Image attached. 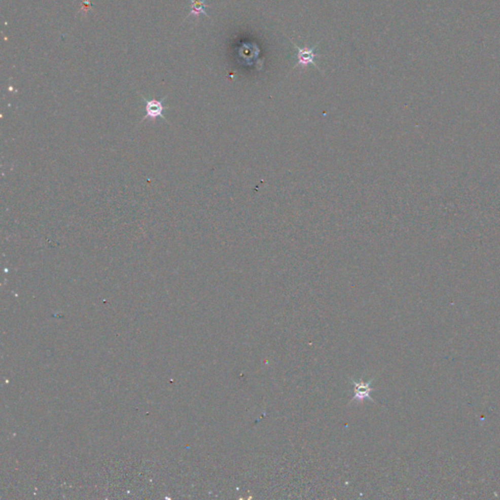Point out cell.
I'll use <instances>...</instances> for the list:
<instances>
[{
  "label": "cell",
  "instance_id": "obj_3",
  "mask_svg": "<svg viewBox=\"0 0 500 500\" xmlns=\"http://www.w3.org/2000/svg\"><path fill=\"white\" fill-rule=\"evenodd\" d=\"M205 1L206 0H191V3H192L191 12L188 14V16L186 17V19H188L192 15H194L197 18H198L199 15H204V16L208 17V14L206 13V11H205V9L207 8V5L205 4Z\"/></svg>",
  "mask_w": 500,
  "mask_h": 500
},
{
  "label": "cell",
  "instance_id": "obj_4",
  "mask_svg": "<svg viewBox=\"0 0 500 500\" xmlns=\"http://www.w3.org/2000/svg\"><path fill=\"white\" fill-rule=\"evenodd\" d=\"M354 385L355 387H356V389L355 388V397H354V400L355 398H358L356 400H364L365 398H369V393L372 391V389L369 388V383H367L365 384V382H354Z\"/></svg>",
  "mask_w": 500,
  "mask_h": 500
},
{
  "label": "cell",
  "instance_id": "obj_1",
  "mask_svg": "<svg viewBox=\"0 0 500 500\" xmlns=\"http://www.w3.org/2000/svg\"><path fill=\"white\" fill-rule=\"evenodd\" d=\"M290 41L297 49V64L293 66V68L299 66H301L302 68H305L309 65H313L319 69V67L316 64V58L318 57V55L316 54V47H317L318 43L315 47L309 48V47H299L295 42L292 41V40H290Z\"/></svg>",
  "mask_w": 500,
  "mask_h": 500
},
{
  "label": "cell",
  "instance_id": "obj_2",
  "mask_svg": "<svg viewBox=\"0 0 500 500\" xmlns=\"http://www.w3.org/2000/svg\"><path fill=\"white\" fill-rule=\"evenodd\" d=\"M144 100L146 101V116L143 120L148 119H155L157 118H161L166 120L163 116V111L166 109L163 105L164 99L158 101V100H147L144 98Z\"/></svg>",
  "mask_w": 500,
  "mask_h": 500
}]
</instances>
